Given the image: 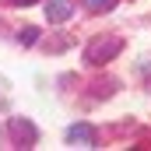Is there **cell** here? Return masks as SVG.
I'll return each mask as SVG.
<instances>
[{"label": "cell", "mask_w": 151, "mask_h": 151, "mask_svg": "<svg viewBox=\"0 0 151 151\" xmlns=\"http://www.w3.org/2000/svg\"><path fill=\"white\" fill-rule=\"evenodd\" d=\"M119 49H123V39H119V35H102V39H91V42H88L84 60H88V63H95V67H102V63H109V60H113Z\"/></svg>", "instance_id": "6da1fadb"}, {"label": "cell", "mask_w": 151, "mask_h": 151, "mask_svg": "<svg viewBox=\"0 0 151 151\" xmlns=\"http://www.w3.org/2000/svg\"><path fill=\"white\" fill-rule=\"evenodd\" d=\"M7 130H11V141H14L18 148H25V151H28V148H35V141H39V130L32 127V123H28V119H25V116H14Z\"/></svg>", "instance_id": "7a4b0ae2"}, {"label": "cell", "mask_w": 151, "mask_h": 151, "mask_svg": "<svg viewBox=\"0 0 151 151\" xmlns=\"http://www.w3.org/2000/svg\"><path fill=\"white\" fill-rule=\"evenodd\" d=\"M67 141L77 144V148H95V144H99V137H95V127H91V123H74V127L67 130Z\"/></svg>", "instance_id": "3957f363"}, {"label": "cell", "mask_w": 151, "mask_h": 151, "mask_svg": "<svg viewBox=\"0 0 151 151\" xmlns=\"http://www.w3.org/2000/svg\"><path fill=\"white\" fill-rule=\"evenodd\" d=\"M70 14H74V0H49L46 4V21H53V25L67 21Z\"/></svg>", "instance_id": "277c9868"}, {"label": "cell", "mask_w": 151, "mask_h": 151, "mask_svg": "<svg viewBox=\"0 0 151 151\" xmlns=\"http://www.w3.org/2000/svg\"><path fill=\"white\" fill-rule=\"evenodd\" d=\"M84 7H88L91 14H109L116 7V0H84Z\"/></svg>", "instance_id": "5b68a950"}, {"label": "cell", "mask_w": 151, "mask_h": 151, "mask_svg": "<svg viewBox=\"0 0 151 151\" xmlns=\"http://www.w3.org/2000/svg\"><path fill=\"white\" fill-rule=\"evenodd\" d=\"M35 39H39V32H35V28H21V42H25V46H32Z\"/></svg>", "instance_id": "8992f818"}, {"label": "cell", "mask_w": 151, "mask_h": 151, "mask_svg": "<svg viewBox=\"0 0 151 151\" xmlns=\"http://www.w3.org/2000/svg\"><path fill=\"white\" fill-rule=\"evenodd\" d=\"M7 4H18V7H32V4H42V0H7Z\"/></svg>", "instance_id": "52a82bcc"}]
</instances>
